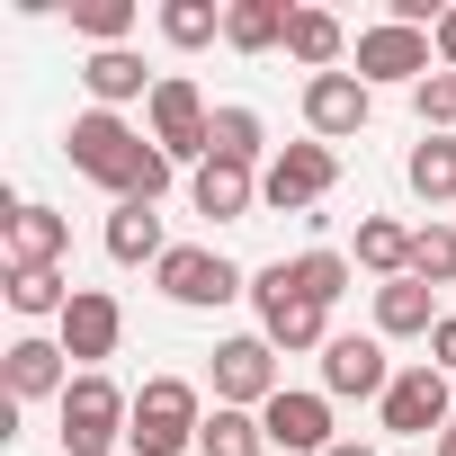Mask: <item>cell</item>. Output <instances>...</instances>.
<instances>
[{
    "instance_id": "obj_1",
    "label": "cell",
    "mask_w": 456,
    "mask_h": 456,
    "mask_svg": "<svg viewBox=\"0 0 456 456\" xmlns=\"http://www.w3.org/2000/svg\"><path fill=\"white\" fill-rule=\"evenodd\" d=\"M63 152H72V170H81V179L117 188V206H161V188H170V152H161L152 134H134L117 108H90V117H72Z\"/></svg>"
},
{
    "instance_id": "obj_2",
    "label": "cell",
    "mask_w": 456,
    "mask_h": 456,
    "mask_svg": "<svg viewBox=\"0 0 456 456\" xmlns=\"http://www.w3.org/2000/svg\"><path fill=\"white\" fill-rule=\"evenodd\" d=\"M197 429H206V411H197V385H188V376H152V385L134 394L126 447H134V456H179V447H197Z\"/></svg>"
},
{
    "instance_id": "obj_3",
    "label": "cell",
    "mask_w": 456,
    "mask_h": 456,
    "mask_svg": "<svg viewBox=\"0 0 456 456\" xmlns=\"http://www.w3.org/2000/svg\"><path fill=\"white\" fill-rule=\"evenodd\" d=\"M251 296H260V340H269V349H331V305H314V296L287 278V260L260 269Z\"/></svg>"
},
{
    "instance_id": "obj_4",
    "label": "cell",
    "mask_w": 456,
    "mask_h": 456,
    "mask_svg": "<svg viewBox=\"0 0 456 456\" xmlns=\"http://www.w3.org/2000/svg\"><path fill=\"white\" fill-rule=\"evenodd\" d=\"M134 420V394H117L108 376H72L63 394V456H108Z\"/></svg>"
},
{
    "instance_id": "obj_5",
    "label": "cell",
    "mask_w": 456,
    "mask_h": 456,
    "mask_svg": "<svg viewBox=\"0 0 456 456\" xmlns=\"http://www.w3.org/2000/svg\"><path fill=\"white\" fill-rule=\"evenodd\" d=\"M152 143L170 161H215V108L197 99V81H179V72L152 81Z\"/></svg>"
},
{
    "instance_id": "obj_6",
    "label": "cell",
    "mask_w": 456,
    "mask_h": 456,
    "mask_svg": "<svg viewBox=\"0 0 456 456\" xmlns=\"http://www.w3.org/2000/svg\"><path fill=\"white\" fill-rule=\"evenodd\" d=\"M278 394H287V376H278V349L260 331H242V340L215 349V403L224 411H269Z\"/></svg>"
},
{
    "instance_id": "obj_7",
    "label": "cell",
    "mask_w": 456,
    "mask_h": 456,
    "mask_svg": "<svg viewBox=\"0 0 456 456\" xmlns=\"http://www.w3.org/2000/svg\"><path fill=\"white\" fill-rule=\"evenodd\" d=\"M331 179H340L331 143H287V152L260 170V206H278V215H305V206H322V197H331Z\"/></svg>"
},
{
    "instance_id": "obj_8",
    "label": "cell",
    "mask_w": 456,
    "mask_h": 456,
    "mask_svg": "<svg viewBox=\"0 0 456 456\" xmlns=\"http://www.w3.org/2000/svg\"><path fill=\"white\" fill-rule=\"evenodd\" d=\"M447 420H456V403H447V376H438L429 358L385 385V438H429V429H447Z\"/></svg>"
},
{
    "instance_id": "obj_9",
    "label": "cell",
    "mask_w": 456,
    "mask_h": 456,
    "mask_svg": "<svg viewBox=\"0 0 456 456\" xmlns=\"http://www.w3.org/2000/svg\"><path fill=\"white\" fill-rule=\"evenodd\" d=\"M152 278H161V296H170V305H197V314H206V305H233V296H242V269L224 260V251H197V242H179V251H170Z\"/></svg>"
},
{
    "instance_id": "obj_10",
    "label": "cell",
    "mask_w": 456,
    "mask_h": 456,
    "mask_svg": "<svg viewBox=\"0 0 456 456\" xmlns=\"http://www.w3.org/2000/svg\"><path fill=\"white\" fill-rule=\"evenodd\" d=\"M385 385H394V358H385V340H358V331H340L331 349H322V394L331 403H385Z\"/></svg>"
},
{
    "instance_id": "obj_11",
    "label": "cell",
    "mask_w": 456,
    "mask_h": 456,
    "mask_svg": "<svg viewBox=\"0 0 456 456\" xmlns=\"http://www.w3.org/2000/svg\"><path fill=\"white\" fill-rule=\"evenodd\" d=\"M367 108H376V90H367L358 72H314V81H305V126H314L322 143L367 134Z\"/></svg>"
},
{
    "instance_id": "obj_12",
    "label": "cell",
    "mask_w": 456,
    "mask_h": 456,
    "mask_svg": "<svg viewBox=\"0 0 456 456\" xmlns=\"http://www.w3.org/2000/svg\"><path fill=\"white\" fill-rule=\"evenodd\" d=\"M358 81H367V90H376V81H411V90H420V81H429V37H420V28H394V19L367 28V37H358Z\"/></svg>"
},
{
    "instance_id": "obj_13",
    "label": "cell",
    "mask_w": 456,
    "mask_h": 456,
    "mask_svg": "<svg viewBox=\"0 0 456 456\" xmlns=\"http://www.w3.org/2000/svg\"><path fill=\"white\" fill-rule=\"evenodd\" d=\"M117 331H126L117 296H99V287H72V305H63V349L81 358V376H99V358H117Z\"/></svg>"
},
{
    "instance_id": "obj_14",
    "label": "cell",
    "mask_w": 456,
    "mask_h": 456,
    "mask_svg": "<svg viewBox=\"0 0 456 456\" xmlns=\"http://www.w3.org/2000/svg\"><path fill=\"white\" fill-rule=\"evenodd\" d=\"M260 429H269V447H287V456H331L340 438H331V394H278L269 411H260Z\"/></svg>"
},
{
    "instance_id": "obj_15",
    "label": "cell",
    "mask_w": 456,
    "mask_h": 456,
    "mask_svg": "<svg viewBox=\"0 0 456 456\" xmlns=\"http://www.w3.org/2000/svg\"><path fill=\"white\" fill-rule=\"evenodd\" d=\"M63 358H72L63 340H10V403H45V394L63 403L72 394V367Z\"/></svg>"
},
{
    "instance_id": "obj_16",
    "label": "cell",
    "mask_w": 456,
    "mask_h": 456,
    "mask_svg": "<svg viewBox=\"0 0 456 456\" xmlns=\"http://www.w3.org/2000/svg\"><path fill=\"white\" fill-rule=\"evenodd\" d=\"M10 269H54L63 251H72V224L54 215V206H10Z\"/></svg>"
},
{
    "instance_id": "obj_17",
    "label": "cell",
    "mask_w": 456,
    "mask_h": 456,
    "mask_svg": "<svg viewBox=\"0 0 456 456\" xmlns=\"http://www.w3.org/2000/svg\"><path fill=\"white\" fill-rule=\"evenodd\" d=\"M188 197H197V215H215V224H242V215L260 206V179H251L242 161H197Z\"/></svg>"
},
{
    "instance_id": "obj_18",
    "label": "cell",
    "mask_w": 456,
    "mask_h": 456,
    "mask_svg": "<svg viewBox=\"0 0 456 456\" xmlns=\"http://www.w3.org/2000/svg\"><path fill=\"white\" fill-rule=\"evenodd\" d=\"M438 287H420V278H394V287H376V331L385 340H429L438 331V305H429Z\"/></svg>"
},
{
    "instance_id": "obj_19",
    "label": "cell",
    "mask_w": 456,
    "mask_h": 456,
    "mask_svg": "<svg viewBox=\"0 0 456 456\" xmlns=\"http://www.w3.org/2000/svg\"><path fill=\"white\" fill-rule=\"evenodd\" d=\"M108 260H117V269H143V260L161 269V260H170L161 215H152V206H117V215H108Z\"/></svg>"
},
{
    "instance_id": "obj_20",
    "label": "cell",
    "mask_w": 456,
    "mask_h": 456,
    "mask_svg": "<svg viewBox=\"0 0 456 456\" xmlns=\"http://www.w3.org/2000/svg\"><path fill=\"white\" fill-rule=\"evenodd\" d=\"M287 0H233V10H224V45L233 54H269V45H287Z\"/></svg>"
},
{
    "instance_id": "obj_21",
    "label": "cell",
    "mask_w": 456,
    "mask_h": 456,
    "mask_svg": "<svg viewBox=\"0 0 456 456\" xmlns=\"http://www.w3.org/2000/svg\"><path fill=\"white\" fill-rule=\"evenodd\" d=\"M287 54H296L305 72H340L349 37H340V19H331V10H296V19H287Z\"/></svg>"
},
{
    "instance_id": "obj_22",
    "label": "cell",
    "mask_w": 456,
    "mask_h": 456,
    "mask_svg": "<svg viewBox=\"0 0 456 456\" xmlns=\"http://www.w3.org/2000/svg\"><path fill=\"white\" fill-rule=\"evenodd\" d=\"M81 90H90L99 108H126V99H143L152 81H143V54L108 45V54H90V63H81Z\"/></svg>"
},
{
    "instance_id": "obj_23",
    "label": "cell",
    "mask_w": 456,
    "mask_h": 456,
    "mask_svg": "<svg viewBox=\"0 0 456 456\" xmlns=\"http://www.w3.org/2000/svg\"><path fill=\"white\" fill-rule=\"evenodd\" d=\"M403 179H411V197L456 206V134H420V143H411V161H403Z\"/></svg>"
},
{
    "instance_id": "obj_24",
    "label": "cell",
    "mask_w": 456,
    "mask_h": 456,
    "mask_svg": "<svg viewBox=\"0 0 456 456\" xmlns=\"http://www.w3.org/2000/svg\"><path fill=\"white\" fill-rule=\"evenodd\" d=\"M358 260L394 287V278H411V233H403L394 215H367V224H358Z\"/></svg>"
},
{
    "instance_id": "obj_25",
    "label": "cell",
    "mask_w": 456,
    "mask_h": 456,
    "mask_svg": "<svg viewBox=\"0 0 456 456\" xmlns=\"http://www.w3.org/2000/svg\"><path fill=\"white\" fill-rule=\"evenodd\" d=\"M197 447L206 456H269V429H260V411H224L215 403V420L197 429Z\"/></svg>"
},
{
    "instance_id": "obj_26",
    "label": "cell",
    "mask_w": 456,
    "mask_h": 456,
    "mask_svg": "<svg viewBox=\"0 0 456 456\" xmlns=\"http://www.w3.org/2000/svg\"><path fill=\"white\" fill-rule=\"evenodd\" d=\"M260 143H269V126H260V108H215V161H260Z\"/></svg>"
},
{
    "instance_id": "obj_27",
    "label": "cell",
    "mask_w": 456,
    "mask_h": 456,
    "mask_svg": "<svg viewBox=\"0 0 456 456\" xmlns=\"http://www.w3.org/2000/svg\"><path fill=\"white\" fill-rule=\"evenodd\" d=\"M411 278L420 287H456V224H420L411 233Z\"/></svg>"
},
{
    "instance_id": "obj_28",
    "label": "cell",
    "mask_w": 456,
    "mask_h": 456,
    "mask_svg": "<svg viewBox=\"0 0 456 456\" xmlns=\"http://www.w3.org/2000/svg\"><path fill=\"white\" fill-rule=\"evenodd\" d=\"M63 305H72L63 269H10V314H54L63 322Z\"/></svg>"
},
{
    "instance_id": "obj_29",
    "label": "cell",
    "mask_w": 456,
    "mask_h": 456,
    "mask_svg": "<svg viewBox=\"0 0 456 456\" xmlns=\"http://www.w3.org/2000/svg\"><path fill=\"white\" fill-rule=\"evenodd\" d=\"M161 37H170L179 54H197L206 37H224V10H215V0H170V10H161Z\"/></svg>"
},
{
    "instance_id": "obj_30",
    "label": "cell",
    "mask_w": 456,
    "mask_h": 456,
    "mask_svg": "<svg viewBox=\"0 0 456 456\" xmlns=\"http://www.w3.org/2000/svg\"><path fill=\"white\" fill-rule=\"evenodd\" d=\"M287 278H296L314 305H340V296H349V260H340V251H305V260H287Z\"/></svg>"
},
{
    "instance_id": "obj_31",
    "label": "cell",
    "mask_w": 456,
    "mask_h": 456,
    "mask_svg": "<svg viewBox=\"0 0 456 456\" xmlns=\"http://www.w3.org/2000/svg\"><path fill=\"white\" fill-rule=\"evenodd\" d=\"M72 28L108 54V45H126V28H134V0H72Z\"/></svg>"
},
{
    "instance_id": "obj_32",
    "label": "cell",
    "mask_w": 456,
    "mask_h": 456,
    "mask_svg": "<svg viewBox=\"0 0 456 456\" xmlns=\"http://www.w3.org/2000/svg\"><path fill=\"white\" fill-rule=\"evenodd\" d=\"M411 108H420V134H456V72H429L411 90Z\"/></svg>"
},
{
    "instance_id": "obj_33",
    "label": "cell",
    "mask_w": 456,
    "mask_h": 456,
    "mask_svg": "<svg viewBox=\"0 0 456 456\" xmlns=\"http://www.w3.org/2000/svg\"><path fill=\"white\" fill-rule=\"evenodd\" d=\"M429 367H438V376L456 367V314H438V331H429Z\"/></svg>"
},
{
    "instance_id": "obj_34",
    "label": "cell",
    "mask_w": 456,
    "mask_h": 456,
    "mask_svg": "<svg viewBox=\"0 0 456 456\" xmlns=\"http://www.w3.org/2000/svg\"><path fill=\"white\" fill-rule=\"evenodd\" d=\"M429 45H438V63L456 72V10H438V37H429Z\"/></svg>"
},
{
    "instance_id": "obj_35",
    "label": "cell",
    "mask_w": 456,
    "mask_h": 456,
    "mask_svg": "<svg viewBox=\"0 0 456 456\" xmlns=\"http://www.w3.org/2000/svg\"><path fill=\"white\" fill-rule=\"evenodd\" d=\"M331 456H376V447H367V438H340V447H331Z\"/></svg>"
},
{
    "instance_id": "obj_36",
    "label": "cell",
    "mask_w": 456,
    "mask_h": 456,
    "mask_svg": "<svg viewBox=\"0 0 456 456\" xmlns=\"http://www.w3.org/2000/svg\"><path fill=\"white\" fill-rule=\"evenodd\" d=\"M438 456H456V420H447V429H438Z\"/></svg>"
}]
</instances>
